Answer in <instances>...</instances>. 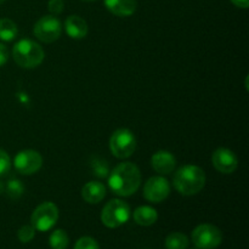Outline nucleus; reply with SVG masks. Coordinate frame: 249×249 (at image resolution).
Listing matches in <instances>:
<instances>
[{"label":"nucleus","mask_w":249,"mask_h":249,"mask_svg":"<svg viewBox=\"0 0 249 249\" xmlns=\"http://www.w3.org/2000/svg\"><path fill=\"white\" fill-rule=\"evenodd\" d=\"M140 185L141 173L134 163H121L108 174V186L117 196H131L138 191Z\"/></svg>","instance_id":"obj_1"},{"label":"nucleus","mask_w":249,"mask_h":249,"mask_svg":"<svg viewBox=\"0 0 249 249\" xmlns=\"http://www.w3.org/2000/svg\"><path fill=\"white\" fill-rule=\"evenodd\" d=\"M49 242H50V247L53 249H67L70 238H68L66 231L58 229V230H55L51 233Z\"/></svg>","instance_id":"obj_21"},{"label":"nucleus","mask_w":249,"mask_h":249,"mask_svg":"<svg viewBox=\"0 0 249 249\" xmlns=\"http://www.w3.org/2000/svg\"><path fill=\"white\" fill-rule=\"evenodd\" d=\"M43 165L40 153L34 150H23L14 158V167L19 174L32 175L38 172Z\"/></svg>","instance_id":"obj_9"},{"label":"nucleus","mask_w":249,"mask_h":249,"mask_svg":"<svg viewBox=\"0 0 249 249\" xmlns=\"http://www.w3.org/2000/svg\"><path fill=\"white\" fill-rule=\"evenodd\" d=\"M24 186L18 179H9L4 181V194L9 198L17 199L23 195Z\"/></svg>","instance_id":"obj_19"},{"label":"nucleus","mask_w":249,"mask_h":249,"mask_svg":"<svg viewBox=\"0 0 249 249\" xmlns=\"http://www.w3.org/2000/svg\"><path fill=\"white\" fill-rule=\"evenodd\" d=\"M165 247L167 249H187L189 238L185 233L173 232L165 238Z\"/></svg>","instance_id":"obj_20"},{"label":"nucleus","mask_w":249,"mask_h":249,"mask_svg":"<svg viewBox=\"0 0 249 249\" xmlns=\"http://www.w3.org/2000/svg\"><path fill=\"white\" fill-rule=\"evenodd\" d=\"M195 249H197V248H195Z\"/></svg>","instance_id":"obj_31"},{"label":"nucleus","mask_w":249,"mask_h":249,"mask_svg":"<svg viewBox=\"0 0 249 249\" xmlns=\"http://www.w3.org/2000/svg\"><path fill=\"white\" fill-rule=\"evenodd\" d=\"M17 26L14 21L9 18L0 19V40L2 41H11L16 38Z\"/></svg>","instance_id":"obj_18"},{"label":"nucleus","mask_w":249,"mask_h":249,"mask_svg":"<svg viewBox=\"0 0 249 249\" xmlns=\"http://www.w3.org/2000/svg\"><path fill=\"white\" fill-rule=\"evenodd\" d=\"M74 249H100V247L99 243H97L94 238L85 236V237L79 238V240L77 241Z\"/></svg>","instance_id":"obj_23"},{"label":"nucleus","mask_w":249,"mask_h":249,"mask_svg":"<svg viewBox=\"0 0 249 249\" xmlns=\"http://www.w3.org/2000/svg\"><path fill=\"white\" fill-rule=\"evenodd\" d=\"M12 57L15 62L22 68H36L44 61L45 53L38 43L29 39L17 41L12 49Z\"/></svg>","instance_id":"obj_3"},{"label":"nucleus","mask_w":249,"mask_h":249,"mask_svg":"<svg viewBox=\"0 0 249 249\" xmlns=\"http://www.w3.org/2000/svg\"><path fill=\"white\" fill-rule=\"evenodd\" d=\"M33 33L36 39L43 43L50 44L60 38L62 33V26L58 18H56L53 15H49V16H43L36 21V23L34 24Z\"/></svg>","instance_id":"obj_8"},{"label":"nucleus","mask_w":249,"mask_h":249,"mask_svg":"<svg viewBox=\"0 0 249 249\" xmlns=\"http://www.w3.org/2000/svg\"><path fill=\"white\" fill-rule=\"evenodd\" d=\"M231 2L235 6L241 7V9H247L249 6V0H231Z\"/></svg>","instance_id":"obj_27"},{"label":"nucleus","mask_w":249,"mask_h":249,"mask_svg":"<svg viewBox=\"0 0 249 249\" xmlns=\"http://www.w3.org/2000/svg\"><path fill=\"white\" fill-rule=\"evenodd\" d=\"M65 7V1L63 0H50L48 4L49 11L53 15H58L63 11Z\"/></svg>","instance_id":"obj_25"},{"label":"nucleus","mask_w":249,"mask_h":249,"mask_svg":"<svg viewBox=\"0 0 249 249\" xmlns=\"http://www.w3.org/2000/svg\"><path fill=\"white\" fill-rule=\"evenodd\" d=\"M7 58H9V53H7L6 46L0 43V67H2L7 62Z\"/></svg>","instance_id":"obj_26"},{"label":"nucleus","mask_w":249,"mask_h":249,"mask_svg":"<svg viewBox=\"0 0 249 249\" xmlns=\"http://www.w3.org/2000/svg\"><path fill=\"white\" fill-rule=\"evenodd\" d=\"M82 1H88V2H90V1H95V0H82Z\"/></svg>","instance_id":"obj_29"},{"label":"nucleus","mask_w":249,"mask_h":249,"mask_svg":"<svg viewBox=\"0 0 249 249\" xmlns=\"http://www.w3.org/2000/svg\"><path fill=\"white\" fill-rule=\"evenodd\" d=\"M90 169H91L92 174L95 177L100 178V179H105V178L108 177L109 174V165L107 163L106 160L99 157V156H92L90 158Z\"/></svg>","instance_id":"obj_17"},{"label":"nucleus","mask_w":249,"mask_h":249,"mask_svg":"<svg viewBox=\"0 0 249 249\" xmlns=\"http://www.w3.org/2000/svg\"><path fill=\"white\" fill-rule=\"evenodd\" d=\"M106 196V187L100 181H89L83 186L82 197L90 204L100 203Z\"/></svg>","instance_id":"obj_13"},{"label":"nucleus","mask_w":249,"mask_h":249,"mask_svg":"<svg viewBox=\"0 0 249 249\" xmlns=\"http://www.w3.org/2000/svg\"><path fill=\"white\" fill-rule=\"evenodd\" d=\"M136 148V139L128 129H118L109 139V150L119 160L129 158Z\"/></svg>","instance_id":"obj_5"},{"label":"nucleus","mask_w":249,"mask_h":249,"mask_svg":"<svg viewBox=\"0 0 249 249\" xmlns=\"http://www.w3.org/2000/svg\"><path fill=\"white\" fill-rule=\"evenodd\" d=\"M109 12L119 17L130 16L136 10V0H105Z\"/></svg>","instance_id":"obj_15"},{"label":"nucleus","mask_w":249,"mask_h":249,"mask_svg":"<svg viewBox=\"0 0 249 249\" xmlns=\"http://www.w3.org/2000/svg\"><path fill=\"white\" fill-rule=\"evenodd\" d=\"M133 218L138 225L151 226L157 221L158 214L155 208L148 206H141L134 211Z\"/></svg>","instance_id":"obj_16"},{"label":"nucleus","mask_w":249,"mask_h":249,"mask_svg":"<svg viewBox=\"0 0 249 249\" xmlns=\"http://www.w3.org/2000/svg\"><path fill=\"white\" fill-rule=\"evenodd\" d=\"M4 1H5V0H0V5H1Z\"/></svg>","instance_id":"obj_30"},{"label":"nucleus","mask_w":249,"mask_h":249,"mask_svg":"<svg viewBox=\"0 0 249 249\" xmlns=\"http://www.w3.org/2000/svg\"><path fill=\"white\" fill-rule=\"evenodd\" d=\"M130 207L121 199H111L101 212V221L106 228L117 229L130 218Z\"/></svg>","instance_id":"obj_4"},{"label":"nucleus","mask_w":249,"mask_h":249,"mask_svg":"<svg viewBox=\"0 0 249 249\" xmlns=\"http://www.w3.org/2000/svg\"><path fill=\"white\" fill-rule=\"evenodd\" d=\"M4 194V180H0V195Z\"/></svg>","instance_id":"obj_28"},{"label":"nucleus","mask_w":249,"mask_h":249,"mask_svg":"<svg viewBox=\"0 0 249 249\" xmlns=\"http://www.w3.org/2000/svg\"><path fill=\"white\" fill-rule=\"evenodd\" d=\"M65 29L68 36L72 39H83L88 34V24L80 16H68L65 22Z\"/></svg>","instance_id":"obj_14"},{"label":"nucleus","mask_w":249,"mask_h":249,"mask_svg":"<svg viewBox=\"0 0 249 249\" xmlns=\"http://www.w3.org/2000/svg\"><path fill=\"white\" fill-rule=\"evenodd\" d=\"M221 241V231L212 224H202L192 231V242L197 249H215Z\"/></svg>","instance_id":"obj_6"},{"label":"nucleus","mask_w":249,"mask_h":249,"mask_svg":"<svg viewBox=\"0 0 249 249\" xmlns=\"http://www.w3.org/2000/svg\"><path fill=\"white\" fill-rule=\"evenodd\" d=\"M34 236H36V229L32 225L22 226L18 230V232H17V237H18V240L21 241L22 243L31 242L34 238Z\"/></svg>","instance_id":"obj_22"},{"label":"nucleus","mask_w":249,"mask_h":249,"mask_svg":"<svg viewBox=\"0 0 249 249\" xmlns=\"http://www.w3.org/2000/svg\"><path fill=\"white\" fill-rule=\"evenodd\" d=\"M214 168L223 174H231L238 167L237 156L229 148H218L212 156Z\"/></svg>","instance_id":"obj_11"},{"label":"nucleus","mask_w":249,"mask_h":249,"mask_svg":"<svg viewBox=\"0 0 249 249\" xmlns=\"http://www.w3.org/2000/svg\"><path fill=\"white\" fill-rule=\"evenodd\" d=\"M151 165L160 175H168L174 172L177 160L168 151H158L151 158Z\"/></svg>","instance_id":"obj_12"},{"label":"nucleus","mask_w":249,"mask_h":249,"mask_svg":"<svg viewBox=\"0 0 249 249\" xmlns=\"http://www.w3.org/2000/svg\"><path fill=\"white\" fill-rule=\"evenodd\" d=\"M58 219V209L53 202H44L34 209L31 223L36 230L45 232L53 229Z\"/></svg>","instance_id":"obj_7"},{"label":"nucleus","mask_w":249,"mask_h":249,"mask_svg":"<svg viewBox=\"0 0 249 249\" xmlns=\"http://www.w3.org/2000/svg\"><path fill=\"white\" fill-rule=\"evenodd\" d=\"M173 185L179 194L184 196H194L201 192L206 185V174L203 169L197 165H182L174 174Z\"/></svg>","instance_id":"obj_2"},{"label":"nucleus","mask_w":249,"mask_h":249,"mask_svg":"<svg viewBox=\"0 0 249 249\" xmlns=\"http://www.w3.org/2000/svg\"><path fill=\"white\" fill-rule=\"evenodd\" d=\"M169 181L163 177L150 178L143 186V196L152 203H160L164 201L169 196Z\"/></svg>","instance_id":"obj_10"},{"label":"nucleus","mask_w":249,"mask_h":249,"mask_svg":"<svg viewBox=\"0 0 249 249\" xmlns=\"http://www.w3.org/2000/svg\"><path fill=\"white\" fill-rule=\"evenodd\" d=\"M11 167V160H10L9 155L4 150L0 148V178L4 177Z\"/></svg>","instance_id":"obj_24"}]
</instances>
